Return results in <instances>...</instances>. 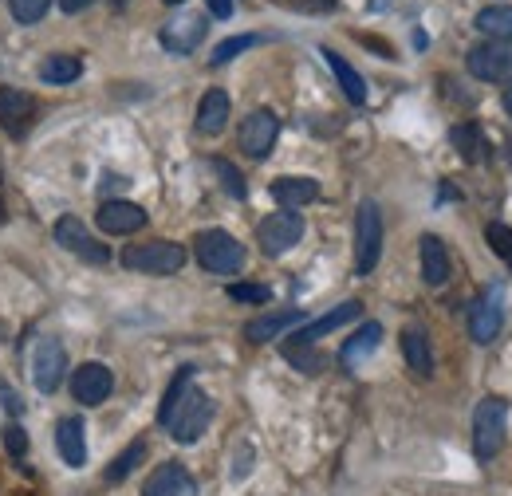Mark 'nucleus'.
Masks as SVG:
<instances>
[{"label":"nucleus","instance_id":"79ce46f5","mask_svg":"<svg viewBox=\"0 0 512 496\" xmlns=\"http://www.w3.org/2000/svg\"><path fill=\"white\" fill-rule=\"evenodd\" d=\"M111 4H115V8H127L130 0H111Z\"/></svg>","mask_w":512,"mask_h":496},{"label":"nucleus","instance_id":"a211bd4d","mask_svg":"<svg viewBox=\"0 0 512 496\" xmlns=\"http://www.w3.org/2000/svg\"><path fill=\"white\" fill-rule=\"evenodd\" d=\"M296 323H304V311L300 308L264 311V315H256V319L245 323V339H249V343H268V339L284 335V331H288V327H296Z\"/></svg>","mask_w":512,"mask_h":496},{"label":"nucleus","instance_id":"9d476101","mask_svg":"<svg viewBox=\"0 0 512 496\" xmlns=\"http://www.w3.org/2000/svg\"><path fill=\"white\" fill-rule=\"evenodd\" d=\"M205 32H209V24H205V16L201 12H182V16H174L170 24H162V48L166 52H174V56H190L201 48V40H205Z\"/></svg>","mask_w":512,"mask_h":496},{"label":"nucleus","instance_id":"4c0bfd02","mask_svg":"<svg viewBox=\"0 0 512 496\" xmlns=\"http://www.w3.org/2000/svg\"><path fill=\"white\" fill-rule=\"evenodd\" d=\"M209 4V12L217 16V20H229L233 16V0H205Z\"/></svg>","mask_w":512,"mask_h":496},{"label":"nucleus","instance_id":"37998d69","mask_svg":"<svg viewBox=\"0 0 512 496\" xmlns=\"http://www.w3.org/2000/svg\"><path fill=\"white\" fill-rule=\"evenodd\" d=\"M0 221H4V201H0Z\"/></svg>","mask_w":512,"mask_h":496},{"label":"nucleus","instance_id":"5701e85b","mask_svg":"<svg viewBox=\"0 0 512 496\" xmlns=\"http://www.w3.org/2000/svg\"><path fill=\"white\" fill-rule=\"evenodd\" d=\"M272 197L280 209H300V205H312L320 197V182L316 178H276Z\"/></svg>","mask_w":512,"mask_h":496},{"label":"nucleus","instance_id":"39448f33","mask_svg":"<svg viewBox=\"0 0 512 496\" xmlns=\"http://www.w3.org/2000/svg\"><path fill=\"white\" fill-rule=\"evenodd\" d=\"M383 256V213L375 201H363L355 213V272L371 276Z\"/></svg>","mask_w":512,"mask_h":496},{"label":"nucleus","instance_id":"412c9836","mask_svg":"<svg viewBox=\"0 0 512 496\" xmlns=\"http://www.w3.org/2000/svg\"><path fill=\"white\" fill-rule=\"evenodd\" d=\"M402 359L406 367L418 374V378H430L434 374V351H430V339L422 327H406L402 331Z\"/></svg>","mask_w":512,"mask_h":496},{"label":"nucleus","instance_id":"1a4fd4ad","mask_svg":"<svg viewBox=\"0 0 512 496\" xmlns=\"http://www.w3.org/2000/svg\"><path fill=\"white\" fill-rule=\"evenodd\" d=\"M64 371H67V351L60 339H40L36 343V355H32V382H36V390L40 394H56L60 390V382H64Z\"/></svg>","mask_w":512,"mask_h":496},{"label":"nucleus","instance_id":"ddd939ff","mask_svg":"<svg viewBox=\"0 0 512 496\" xmlns=\"http://www.w3.org/2000/svg\"><path fill=\"white\" fill-rule=\"evenodd\" d=\"M95 225L111 237H130L146 225V209L134 205V201H103L99 213H95Z\"/></svg>","mask_w":512,"mask_h":496},{"label":"nucleus","instance_id":"c756f323","mask_svg":"<svg viewBox=\"0 0 512 496\" xmlns=\"http://www.w3.org/2000/svg\"><path fill=\"white\" fill-rule=\"evenodd\" d=\"M256 44H264V36H229V40H221L217 48H213V56H209V63L213 67H221V63H229V60H237L241 52H249V48H256Z\"/></svg>","mask_w":512,"mask_h":496},{"label":"nucleus","instance_id":"e433bc0d","mask_svg":"<svg viewBox=\"0 0 512 496\" xmlns=\"http://www.w3.org/2000/svg\"><path fill=\"white\" fill-rule=\"evenodd\" d=\"M4 445H8V453H12V457H24V453H28V434L12 422V426L4 430Z\"/></svg>","mask_w":512,"mask_h":496},{"label":"nucleus","instance_id":"4468645a","mask_svg":"<svg viewBox=\"0 0 512 496\" xmlns=\"http://www.w3.org/2000/svg\"><path fill=\"white\" fill-rule=\"evenodd\" d=\"M111 386H115V374H111V367H103V363H83L79 371L71 374V394H75V402H83V406L107 402Z\"/></svg>","mask_w":512,"mask_h":496},{"label":"nucleus","instance_id":"473e14b6","mask_svg":"<svg viewBox=\"0 0 512 496\" xmlns=\"http://www.w3.org/2000/svg\"><path fill=\"white\" fill-rule=\"evenodd\" d=\"M8 8H12V16H16V24H36V20L48 16L52 0H8Z\"/></svg>","mask_w":512,"mask_h":496},{"label":"nucleus","instance_id":"6e6552de","mask_svg":"<svg viewBox=\"0 0 512 496\" xmlns=\"http://www.w3.org/2000/svg\"><path fill=\"white\" fill-rule=\"evenodd\" d=\"M465 67H469V75L481 79V83H501V79L512 75V44H505V40L477 44V48H469Z\"/></svg>","mask_w":512,"mask_h":496},{"label":"nucleus","instance_id":"7ed1b4c3","mask_svg":"<svg viewBox=\"0 0 512 496\" xmlns=\"http://www.w3.org/2000/svg\"><path fill=\"white\" fill-rule=\"evenodd\" d=\"M193 252H197V264H201L205 272H213V276H233V272H241V264H245V245H241L233 233H225V229H205V233H197V237H193Z\"/></svg>","mask_w":512,"mask_h":496},{"label":"nucleus","instance_id":"423d86ee","mask_svg":"<svg viewBox=\"0 0 512 496\" xmlns=\"http://www.w3.org/2000/svg\"><path fill=\"white\" fill-rule=\"evenodd\" d=\"M304 237V217L296 209H280V213H268L260 225H256V245L264 256H284L288 248L300 245Z\"/></svg>","mask_w":512,"mask_h":496},{"label":"nucleus","instance_id":"c85d7f7f","mask_svg":"<svg viewBox=\"0 0 512 496\" xmlns=\"http://www.w3.org/2000/svg\"><path fill=\"white\" fill-rule=\"evenodd\" d=\"M142 457H146V441L138 437V441H130L127 449H123V453H119V457H115V461L107 465V481H111V485L127 481L130 473H134V469L142 465Z\"/></svg>","mask_w":512,"mask_h":496},{"label":"nucleus","instance_id":"bb28decb","mask_svg":"<svg viewBox=\"0 0 512 496\" xmlns=\"http://www.w3.org/2000/svg\"><path fill=\"white\" fill-rule=\"evenodd\" d=\"M449 142L457 146V154H461L465 162H481V158H485V134H481L477 123L453 126V130H449Z\"/></svg>","mask_w":512,"mask_h":496},{"label":"nucleus","instance_id":"c9c22d12","mask_svg":"<svg viewBox=\"0 0 512 496\" xmlns=\"http://www.w3.org/2000/svg\"><path fill=\"white\" fill-rule=\"evenodd\" d=\"M284 355H288V359H292V363H296L304 374H320L323 371V359L312 351V347H284Z\"/></svg>","mask_w":512,"mask_h":496},{"label":"nucleus","instance_id":"b1692460","mask_svg":"<svg viewBox=\"0 0 512 496\" xmlns=\"http://www.w3.org/2000/svg\"><path fill=\"white\" fill-rule=\"evenodd\" d=\"M379 343H383V323H363V327L343 343V351H339L343 367H355L359 359L375 355V351H379Z\"/></svg>","mask_w":512,"mask_h":496},{"label":"nucleus","instance_id":"c03bdc74","mask_svg":"<svg viewBox=\"0 0 512 496\" xmlns=\"http://www.w3.org/2000/svg\"><path fill=\"white\" fill-rule=\"evenodd\" d=\"M166 4H182V0H166Z\"/></svg>","mask_w":512,"mask_h":496},{"label":"nucleus","instance_id":"2eb2a0df","mask_svg":"<svg viewBox=\"0 0 512 496\" xmlns=\"http://www.w3.org/2000/svg\"><path fill=\"white\" fill-rule=\"evenodd\" d=\"M359 315H363V304H359V300H343L339 308H331L327 315H320V319L304 323V327L292 335V343H288V347H312L316 339L331 335V331H339L343 323H351V319H359Z\"/></svg>","mask_w":512,"mask_h":496},{"label":"nucleus","instance_id":"f8f14e48","mask_svg":"<svg viewBox=\"0 0 512 496\" xmlns=\"http://www.w3.org/2000/svg\"><path fill=\"white\" fill-rule=\"evenodd\" d=\"M276 134H280V119L272 115V111H253L245 123H241V130H237V138H241V150L249 154V158H268L272 154V146H276Z\"/></svg>","mask_w":512,"mask_h":496},{"label":"nucleus","instance_id":"20e7f679","mask_svg":"<svg viewBox=\"0 0 512 496\" xmlns=\"http://www.w3.org/2000/svg\"><path fill=\"white\" fill-rule=\"evenodd\" d=\"M186 264V248L174 241H146V245L123 248V268L146 272V276H174Z\"/></svg>","mask_w":512,"mask_h":496},{"label":"nucleus","instance_id":"dca6fc26","mask_svg":"<svg viewBox=\"0 0 512 496\" xmlns=\"http://www.w3.org/2000/svg\"><path fill=\"white\" fill-rule=\"evenodd\" d=\"M142 496H197V481L186 473V465L166 461V465H158V469L146 477Z\"/></svg>","mask_w":512,"mask_h":496},{"label":"nucleus","instance_id":"f704fd0d","mask_svg":"<svg viewBox=\"0 0 512 496\" xmlns=\"http://www.w3.org/2000/svg\"><path fill=\"white\" fill-rule=\"evenodd\" d=\"M485 241H489V248H493L497 256H505V260H512V229H509V225L493 221V225L485 229Z\"/></svg>","mask_w":512,"mask_h":496},{"label":"nucleus","instance_id":"a19ab883","mask_svg":"<svg viewBox=\"0 0 512 496\" xmlns=\"http://www.w3.org/2000/svg\"><path fill=\"white\" fill-rule=\"evenodd\" d=\"M505 111H509V119H512V87L505 91Z\"/></svg>","mask_w":512,"mask_h":496},{"label":"nucleus","instance_id":"ea45409f","mask_svg":"<svg viewBox=\"0 0 512 496\" xmlns=\"http://www.w3.org/2000/svg\"><path fill=\"white\" fill-rule=\"evenodd\" d=\"M91 4H95V0H60V8L71 12V16H75V12H83V8H91Z\"/></svg>","mask_w":512,"mask_h":496},{"label":"nucleus","instance_id":"cd10ccee","mask_svg":"<svg viewBox=\"0 0 512 496\" xmlns=\"http://www.w3.org/2000/svg\"><path fill=\"white\" fill-rule=\"evenodd\" d=\"M79 75H83V60L79 56H48L44 67H40V79L44 83H56V87L60 83H75Z\"/></svg>","mask_w":512,"mask_h":496},{"label":"nucleus","instance_id":"9b49d317","mask_svg":"<svg viewBox=\"0 0 512 496\" xmlns=\"http://www.w3.org/2000/svg\"><path fill=\"white\" fill-rule=\"evenodd\" d=\"M56 245H64L67 252H75L79 260H87V264H107L111 260V248L99 245L91 233H87V225L79 221V217H60L56 221Z\"/></svg>","mask_w":512,"mask_h":496},{"label":"nucleus","instance_id":"2f4dec72","mask_svg":"<svg viewBox=\"0 0 512 496\" xmlns=\"http://www.w3.org/2000/svg\"><path fill=\"white\" fill-rule=\"evenodd\" d=\"M193 374H197L193 367H182V371L174 374V382L166 386V398H162V406H158V422H162V418H166V414L174 410V402H178V398L186 394V386H193Z\"/></svg>","mask_w":512,"mask_h":496},{"label":"nucleus","instance_id":"58836bf2","mask_svg":"<svg viewBox=\"0 0 512 496\" xmlns=\"http://www.w3.org/2000/svg\"><path fill=\"white\" fill-rule=\"evenodd\" d=\"M0 398H4V406H8V414H20V410H24V402H20V394H12L8 386H0Z\"/></svg>","mask_w":512,"mask_h":496},{"label":"nucleus","instance_id":"a18cd8bd","mask_svg":"<svg viewBox=\"0 0 512 496\" xmlns=\"http://www.w3.org/2000/svg\"><path fill=\"white\" fill-rule=\"evenodd\" d=\"M509 264H512V260H509Z\"/></svg>","mask_w":512,"mask_h":496},{"label":"nucleus","instance_id":"aec40b11","mask_svg":"<svg viewBox=\"0 0 512 496\" xmlns=\"http://www.w3.org/2000/svg\"><path fill=\"white\" fill-rule=\"evenodd\" d=\"M229 126V95L221 91V87H213V91H205L201 95V103H197V130L201 134H221Z\"/></svg>","mask_w":512,"mask_h":496},{"label":"nucleus","instance_id":"f257e3e1","mask_svg":"<svg viewBox=\"0 0 512 496\" xmlns=\"http://www.w3.org/2000/svg\"><path fill=\"white\" fill-rule=\"evenodd\" d=\"M209 422H213V398L205 390H197V386H186V394L162 418V426L170 430V437L182 441V445H193L197 437L209 430Z\"/></svg>","mask_w":512,"mask_h":496},{"label":"nucleus","instance_id":"7c9ffc66","mask_svg":"<svg viewBox=\"0 0 512 496\" xmlns=\"http://www.w3.org/2000/svg\"><path fill=\"white\" fill-rule=\"evenodd\" d=\"M213 170H217V178H221V186L229 197H237V201H245L249 197V186H245V174L233 166V162H225V158H213Z\"/></svg>","mask_w":512,"mask_h":496},{"label":"nucleus","instance_id":"a878e982","mask_svg":"<svg viewBox=\"0 0 512 496\" xmlns=\"http://www.w3.org/2000/svg\"><path fill=\"white\" fill-rule=\"evenodd\" d=\"M477 32H485L489 40H505L512 44V4H489L477 12Z\"/></svg>","mask_w":512,"mask_h":496},{"label":"nucleus","instance_id":"f3484780","mask_svg":"<svg viewBox=\"0 0 512 496\" xmlns=\"http://www.w3.org/2000/svg\"><path fill=\"white\" fill-rule=\"evenodd\" d=\"M32 123H36V99L28 91L0 87V126L8 134H28Z\"/></svg>","mask_w":512,"mask_h":496},{"label":"nucleus","instance_id":"f03ea898","mask_svg":"<svg viewBox=\"0 0 512 496\" xmlns=\"http://www.w3.org/2000/svg\"><path fill=\"white\" fill-rule=\"evenodd\" d=\"M505 434H509V402L489 394L477 402L473 410V453L477 461H493L505 445Z\"/></svg>","mask_w":512,"mask_h":496},{"label":"nucleus","instance_id":"6ab92c4d","mask_svg":"<svg viewBox=\"0 0 512 496\" xmlns=\"http://www.w3.org/2000/svg\"><path fill=\"white\" fill-rule=\"evenodd\" d=\"M449 272H453V260H449L446 241L434 237V233H426V237H422V280H426L430 288H442L449 280Z\"/></svg>","mask_w":512,"mask_h":496},{"label":"nucleus","instance_id":"4be33fe9","mask_svg":"<svg viewBox=\"0 0 512 496\" xmlns=\"http://www.w3.org/2000/svg\"><path fill=\"white\" fill-rule=\"evenodd\" d=\"M87 430H83V422L79 418H64L60 426H56V449H60V457H64L71 469H83L87 465Z\"/></svg>","mask_w":512,"mask_h":496},{"label":"nucleus","instance_id":"0eeeda50","mask_svg":"<svg viewBox=\"0 0 512 496\" xmlns=\"http://www.w3.org/2000/svg\"><path fill=\"white\" fill-rule=\"evenodd\" d=\"M501 323H505V292H501V284H489L469 304V339L477 347H489L501 335Z\"/></svg>","mask_w":512,"mask_h":496},{"label":"nucleus","instance_id":"72a5a7b5","mask_svg":"<svg viewBox=\"0 0 512 496\" xmlns=\"http://www.w3.org/2000/svg\"><path fill=\"white\" fill-rule=\"evenodd\" d=\"M229 300H237V304H268L272 292L264 284H229Z\"/></svg>","mask_w":512,"mask_h":496},{"label":"nucleus","instance_id":"393cba45","mask_svg":"<svg viewBox=\"0 0 512 496\" xmlns=\"http://www.w3.org/2000/svg\"><path fill=\"white\" fill-rule=\"evenodd\" d=\"M323 60H327V67L335 71V79H339L343 95H347L355 107H363V103H367V83H363V75H359L351 63L343 60L339 52H331V48H323Z\"/></svg>","mask_w":512,"mask_h":496}]
</instances>
